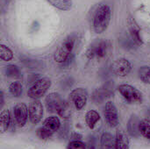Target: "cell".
<instances>
[{"label":"cell","instance_id":"cell-1","mask_svg":"<svg viewBox=\"0 0 150 149\" xmlns=\"http://www.w3.org/2000/svg\"><path fill=\"white\" fill-rule=\"evenodd\" d=\"M112 17V11L109 5L101 4L96 11L93 18V27L97 33H102L109 26Z\"/></svg>","mask_w":150,"mask_h":149},{"label":"cell","instance_id":"cell-2","mask_svg":"<svg viewBox=\"0 0 150 149\" xmlns=\"http://www.w3.org/2000/svg\"><path fill=\"white\" fill-rule=\"evenodd\" d=\"M77 36L76 33L68 35L62 41V45L58 47L54 54V61L58 63H63L71 54L76 45Z\"/></svg>","mask_w":150,"mask_h":149},{"label":"cell","instance_id":"cell-3","mask_svg":"<svg viewBox=\"0 0 150 149\" xmlns=\"http://www.w3.org/2000/svg\"><path fill=\"white\" fill-rule=\"evenodd\" d=\"M110 48L109 41L105 40H99L93 42L86 52V56L89 59H101L105 57Z\"/></svg>","mask_w":150,"mask_h":149},{"label":"cell","instance_id":"cell-4","mask_svg":"<svg viewBox=\"0 0 150 149\" xmlns=\"http://www.w3.org/2000/svg\"><path fill=\"white\" fill-rule=\"evenodd\" d=\"M51 86V80L48 77L40 78L35 83H33L27 91L29 97L33 99H39L48 90Z\"/></svg>","mask_w":150,"mask_h":149},{"label":"cell","instance_id":"cell-5","mask_svg":"<svg viewBox=\"0 0 150 149\" xmlns=\"http://www.w3.org/2000/svg\"><path fill=\"white\" fill-rule=\"evenodd\" d=\"M123 97L130 104L140 103L142 100V94L136 88L129 84H121L118 88Z\"/></svg>","mask_w":150,"mask_h":149},{"label":"cell","instance_id":"cell-6","mask_svg":"<svg viewBox=\"0 0 150 149\" xmlns=\"http://www.w3.org/2000/svg\"><path fill=\"white\" fill-rule=\"evenodd\" d=\"M45 103H46V106L48 112H56L59 114L62 111L64 106L66 105L67 102H65L62 99L60 94L53 92V93H50L46 97Z\"/></svg>","mask_w":150,"mask_h":149},{"label":"cell","instance_id":"cell-7","mask_svg":"<svg viewBox=\"0 0 150 149\" xmlns=\"http://www.w3.org/2000/svg\"><path fill=\"white\" fill-rule=\"evenodd\" d=\"M28 115L32 124H38L41 120L43 116V106L40 100L34 99L30 103L28 108Z\"/></svg>","mask_w":150,"mask_h":149},{"label":"cell","instance_id":"cell-8","mask_svg":"<svg viewBox=\"0 0 150 149\" xmlns=\"http://www.w3.org/2000/svg\"><path fill=\"white\" fill-rule=\"evenodd\" d=\"M106 123L111 127H115L119 125V114L116 106L112 101H108L105 107L104 112Z\"/></svg>","mask_w":150,"mask_h":149},{"label":"cell","instance_id":"cell-9","mask_svg":"<svg viewBox=\"0 0 150 149\" xmlns=\"http://www.w3.org/2000/svg\"><path fill=\"white\" fill-rule=\"evenodd\" d=\"M132 70V64L131 62L125 59L121 58L113 62L112 65V71L114 75L118 76H127Z\"/></svg>","mask_w":150,"mask_h":149},{"label":"cell","instance_id":"cell-10","mask_svg":"<svg viewBox=\"0 0 150 149\" xmlns=\"http://www.w3.org/2000/svg\"><path fill=\"white\" fill-rule=\"evenodd\" d=\"M69 97H70V99L73 102L75 107L77 110H82L87 103L88 94L84 89L77 88L70 92Z\"/></svg>","mask_w":150,"mask_h":149},{"label":"cell","instance_id":"cell-11","mask_svg":"<svg viewBox=\"0 0 150 149\" xmlns=\"http://www.w3.org/2000/svg\"><path fill=\"white\" fill-rule=\"evenodd\" d=\"M13 113L18 126L20 127L24 126L27 121V117H29L27 106L23 103L18 104L13 109Z\"/></svg>","mask_w":150,"mask_h":149},{"label":"cell","instance_id":"cell-12","mask_svg":"<svg viewBox=\"0 0 150 149\" xmlns=\"http://www.w3.org/2000/svg\"><path fill=\"white\" fill-rule=\"evenodd\" d=\"M127 24H128V28L130 31V35H131V39L133 40V41L135 43L136 46H141L143 44V41L142 40L141 37V29L138 25V24L136 23L135 19L132 17L129 16L127 18Z\"/></svg>","mask_w":150,"mask_h":149},{"label":"cell","instance_id":"cell-13","mask_svg":"<svg viewBox=\"0 0 150 149\" xmlns=\"http://www.w3.org/2000/svg\"><path fill=\"white\" fill-rule=\"evenodd\" d=\"M42 127L53 135L55 132H57L60 129L61 122L57 117H54V116L48 117L45 119Z\"/></svg>","mask_w":150,"mask_h":149},{"label":"cell","instance_id":"cell-14","mask_svg":"<svg viewBox=\"0 0 150 149\" xmlns=\"http://www.w3.org/2000/svg\"><path fill=\"white\" fill-rule=\"evenodd\" d=\"M115 149H129V138L125 131L119 129L115 138Z\"/></svg>","mask_w":150,"mask_h":149},{"label":"cell","instance_id":"cell-15","mask_svg":"<svg viewBox=\"0 0 150 149\" xmlns=\"http://www.w3.org/2000/svg\"><path fill=\"white\" fill-rule=\"evenodd\" d=\"M140 122L141 121L139 120V119L135 115H133L131 117V119H129L128 125H127V131H128V133L131 136H133V137H138L141 134L140 129H139Z\"/></svg>","mask_w":150,"mask_h":149},{"label":"cell","instance_id":"cell-16","mask_svg":"<svg viewBox=\"0 0 150 149\" xmlns=\"http://www.w3.org/2000/svg\"><path fill=\"white\" fill-rule=\"evenodd\" d=\"M102 149H115V138L109 133H105L101 136L100 140Z\"/></svg>","mask_w":150,"mask_h":149},{"label":"cell","instance_id":"cell-17","mask_svg":"<svg viewBox=\"0 0 150 149\" xmlns=\"http://www.w3.org/2000/svg\"><path fill=\"white\" fill-rule=\"evenodd\" d=\"M100 119V116L98 114V112H97L94 110L89 111L86 115H85V121L87 126L93 129L95 125L97 124V122Z\"/></svg>","mask_w":150,"mask_h":149},{"label":"cell","instance_id":"cell-18","mask_svg":"<svg viewBox=\"0 0 150 149\" xmlns=\"http://www.w3.org/2000/svg\"><path fill=\"white\" fill-rule=\"evenodd\" d=\"M11 123V115L8 110H4L0 114V128L2 133H5Z\"/></svg>","mask_w":150,"mask_h":149},{"label":"cell","instance_id":"cell-19","mask_svg":"<svg viewBox=\"0 0 150 149\" xmlns=\"http://www.w3.org/2000/svg\"><path fill=\"white\" fill-rule=\"evenodd\" d=\"M20 61L23 63V65L27 68H40L42 67V63L39 60L32 59L26 56H20Z\"/></svg>","mask_w":150,"mask_h":149},{"label":"cell","instance_id":"cell-20","mask_svg":"<svg viewBox=\"0 0 150 149\" xmlns=\"http://www.w3.org/2000/svg\"><path fill=\"white\" fill-rule=\"evenodd\" d=\"M47 2L62 11H69L72 8V0H47Z\"/></svg>","mask_w":150,"mask_h":149},{"label":"cell","instance_id":"cell-21","mask_svg":"<svg viewBox=\"0 0 150 149\" xmlns=\"http://www.w3.org/2000/svg\"><path fill=\"white\" fill-rule=\"evenodd\" d=\"M4 74L8 77L19 78L22 76L20 68L16 65H8L4 68Z\"/></svg>","mask_w":150,"mask_h":149},{"label":"cell","instance_id":"cell-22","mask_svg":"<svg viewBox=\"0 0 150 149\" xmlns=\"http://www.w3.org/2000/svg\"><path fill=\"white\" fill-rule=\"evenodd\" d=\"M139 129L141 134L143 137H145L148 140H150V120L149 119L141 120Z\"/></svg>","mask_w":150,"mask_h":149},{"label":"cell","instance_id":"cell-23","mask_svg":"<svg viewBox=\"0 0 150 149\" xmlns=\"http://www.w3.org/2000/svg\"><path fill=\"white\" fill-rule=\"evenodd\" d=\"M9 90H10V93L13 96V97H18L21 96L22 94V91H23V86H22V83L18 81L17 82H13L12 83L10 84L9 86Z\"/></svg>","mask_w":150,"mask_h":149},{"label":"cell","instance_id":"cell-24","mask_svg":"<svg viewBox=\"0 0 150 149\" xmlns=\"http://www.w3.org/2000/svg\"><path fill=\"white\" fill-rule=\"evenodd\" d=\"M139 77L144 83L150 84V67L144 66L139 69Z\"/></svg>","mask_w":150,"mask_h":149},{"label":"cell","instance_id":"cell-25","mask_svg":"<svg viewBox=\"0 0 150 149\" xmlns=\"http://www.w3.org/2000/svg\"><path fill=\"white\" fill-rule=\"evenodd\" d=\"M0 57L4 61H9L12 60L13 58V53L12 51L6 46L1 45L0 46Z\"/></svg>","mask_w":150,"mask_h":149},{"label":"cell","instance_id":"cell-26","mask_svg":"<svg viewBox=\"0 0 150 149\" xmlns=\"http://www.w3.org/2000/svg\"><path fill=\"white\" fill-rule=\"evenodd\" d=\"M113 88H114V84L112 81H107L100 89L105 94V96L107 97H110L113 93Z\"/></svg>","mask_w":150,"mask_h":149},{"label":"cell","instance_id":"cell-27","mask_svg":"<svg viewBox=\"0 0 150 149\" xmlns=\"http://www.w3.org/2000/svg\"><path fill=\"white\" fill-rule=\"evenodd\" d=\"M105 96L103 93V91L101 90V89H98L93 92L92 95V100L96 103V104H100L102 103L105 99Z\"/></svg>","mask_w":150,"mask_h":149},{"label":"cell","instance_id":"cell-28","mask_svg":"<svg viewBox=\"0 0 150 149\" xmlns=\"http://www.w3.org/2000/svg\"><path fill=\"white\" fill-rule=\"evenodd\" d=\"M74 83H75V80L73 77L67 76L61 81V87L62 88V90H68L73 86Z\"/></svg>","mask_w":150,"mask_h":149},{"label":"cell","instance_id":"cell-29","mask_svg":"<svg viewBox=\"0 0 150 149\" xmlns=\"http://www.w3.org/2000/svg\"><path fill=\"white\" fill-rule=\"evenodd\" d=\"M67 149H86V148H85V145L82 141H73L69 144Z\"/></svg>","mask_w":150,"mask_h":149},{"label":"cell","instance_id":"cell-30","mask_svg":"<svg viewBox=\"0 0 150 149\" xmlns=\"http://www.w3.org/2000/svg\"><path fill=\"white\" fill-rule=\"evenodd\" d=\"M37 136L40 138V139H42V140H47L48 138H50L52 136L51 133H49L47 131H46L42 126L40 127L38 130H37Z\"/></svg>","mask_w":150,"mask_h":149},{"label":"cell","instance_id":"cell-31","mask_svg":"<svg viewBox=\"0 0 150 149\" xmlns=\"http://www.w3.org/2000/svg\"><path fill=\"white\" fill-rule=\"evenodd\" d=\"M40 78V76L39 75H35V74H31V75H29L28 76V78H27V80H28V82H29V83L31 84V83H35L37 81H39Z\"/></svg>","mask_w":150,"mask_h":149},{"label":"cell","instance_id":"cell-32","mask_svg":"<svg viewBox=\"0 0 150 149\" xmlns=\"http://www.w3.org/2000/svg\"><path fill=\"white\" fill-rule=\"evenodd\" d=\"M9 1H10V0H0V8H1L2 13H4V12L5 11V10L7 9Z\"/></svg>","mask_w":150,"mask_h":149},{"label":"cell","instance_id":"cell-33","mask_svg":"<svg viewBox=\"0 0 150 149\" xmlns=\"http://www.w3.org/2000/svg\"><path fill=\"white\" fill-rule=\"evenodd\" d=\"M86 149H96L95 148V146L94 145H91V144H89V146H88V148Z\"/></svg>","mask_w":150,"mask_h":149}]
</instances>
